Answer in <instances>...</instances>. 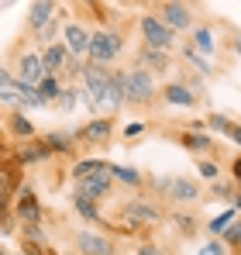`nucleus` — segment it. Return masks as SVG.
<instances>
[{
    "label": "nucleus",
    "instance_id": "f257e3e1",
    "mask_svg": "<svg viewBox=\"0 0 241 255\" xmlns=\"http://www.w3.org/2000/svg\"><path fill=\"white\" fill-rule=\"evenodd\" d=\"M83 83H86V104L90 107H111V83H114V69L86 62L83 66Z\"/></svg>",
    "mask_w": 241,
    "mask_h": 255
},
{
    "label": "nucleus",
    "instance_id": "f03ea898",
    "mask_svg": "<svg viewBox=\"0 0 241 255\" xmlns=\"http://www.w3.org/2000/svg\"><path fill=\"white\" fill-rule=\"evenodd\" d=\"M120 48H124L120 31H114V28H100V31H93V42H90V62L111 66V62L120 55Z\"/></svg>",
    "mask_w": 241,
    "mask_h": 255
},
{
    "label": "nucleus",
    "instance_id": "7ed1b4c3",
    "mask_svg": "<svg viewBox=\"0 0 241 255\" xmlns=\"http://www.w3.org/2000/svg\"><path fill=\"white\" fill-rule=\"evenodd\" d=\"M138 31H141V38H145V48H155V52H169L176 38H172V28L162 21L159 14H141V21H138Z\"/></svg>",
    "mask_w": 241,
    "mask_h": 255
},
{
    "label": "nucleus",
    "instance_id": "20e7f679",
    "mask_svg": "<svg viewBox=\"0 0 241 255\" xmlns=\"http://www.w3.org/2000/svg\"><path fill=\"white\" fill-rule=\"evenodd\" d=\"M124 86H127V104H152L155 97V76L145 66L124 69Z\"/></svg>",
    "mask_w": 241,
    "mask_h": 255
},
{
    "label": "nucleus",
    "instance_id": "39448f33",
    "mask_svg": "<svg viewBox=\"0 0 241 255\" xmlns=\"http://www.w3.org/2000/svg\"><path fill=\"white\" fill-rule=\"evenodd\" d=\"M48 76H52V73H48V66H45V59H41L38 52H24V55H21V62H17V80H21V86L38 90Z\"/></svg>",
    "mask_w": 241,
    "mask_h": 255
},
{
    "label": "nucleus",
    "instance_id": "423d86ee",
    "mask_svg": "<svg viewBox=\"0 0 241 255\" xmlns=\"http://www.w3.org/2000/svg\"><path fill=\"white\" fill-rule=\"evenodd\" d=\"M159 190L169 193L172 204H193V200L200 197V183H197V179H186V176H172V179H165V183H159Z\"/></svg>",
    "mask_w": 241,
    "mask_h": 255
},
{
    "label": "nucleus",
    "instance_id": "0eeeda50",
    "mask_svg": "<svg viewBox=\"0 0 241 255\" xmlns=\"http://www.w3.org/2000/svg\"><path fill=\"white\" fill-rule=\"evenodd\" d=\"M155 14H159L172 31H190V28H193V14H190V7H186V3L165 0V3H159V10H155Z\"/></svg>",
    "mask_w": 241,
    "mask_h": 255
},
{
    "label": "nucleus",
    "instance_id": "6e6552de",
    "mask_svg": "<svg viewBox=\"0 0 241 255\" xmlns=\"http://www.w3.org/2000/svg\"><path fill=\"white\" fill-rule=\"evenodd\" d=\"M14 217L21 221V228H38L41 221V204L31 190H21L17 200H14Z\"/></svg>",
    "mask_w": 241,
    "mask_h": 255
},
{
    "label": "nucleus",
    "instance_id": "1a4fd4ad",
    "mask_svg": "<svg viewBox=\"0 0 241 255\" xmlns=\"http://www.w3.org/2000/svg\"><path fill=\"white\" fill-rule=\"evenodd\" d=\"M120 214H124V221L127 224H159L162 221V211L155 207V204H148V200H127L124 207H120Z\"/></svg>",
    "mask_w": 241,
    "mask_h": 255
},
{
    "label": "nucleus",
    "instance_id": "9d476101",
    "mask_svg": "<svg viewBox=\"0 0 241 255\" xmlns=\"http://www.w3.org/2000/svg\"><path fill=\"white\" fill-rule=\"evenodd\" d=\"M111 190H114V179H111V169L100 172V176H90V179H80L76 183V197H86V200H104V197H111Z\"/></svg>",
    "mask_w": 241,
    "mask_h": 255
},
{
    "label": "nucleus",
    "instance_id": "9b49d317",
    "mask_svg": "<svg viewBox=\"0 0 241 255\" xmlns=\"http://www.w3.org/2000/svg\"><path fill=\"white\" fill-rule=\"evenodd\" d=\"M28 24L41 35H52L55 31V3L52 0H35L28 7Z\"/></svg>",
    "mask_w": 241,
    "mask_h": 255
},
{
    "label": "nucleus",
    "instance_id": "f8f14e48",
    "mask_svg": "<svg viewBox=\"0 0 241 255\" xmlns=\"http://www.w3.org/2000/svg\"><path fill=\"white\" fill-rule=\"evenodd\" d=\"M62 35H66V48H69V55H76V59H83V55H86V59H90V42H93V35H90L83 24L69 21Z\"/></svg>",
    "mask_w": 241,
    "mask_h": 255
},
{
    "label": "nucleus",
    "instance_id": "ddd939ff",
    "mask_svg": "<svg viewBox=\"0 0 241 255\" xmlns=\"http://www.w3.org/2000/svg\"><path fill=\"white\" fill-rule=\"evenodd\" d=\"M76 249H80V255H114L111 238L97 235V231H80L76 235Z\"/></svg>",
    "mask_w": 241,
    "mask_h": 255
},
{
    "label": "nucleus",
    "instance_id": "4468645a",
    "mask_svg": "<svg viewBox=\"0 0 241 255\" xmlns=\"http://www.w3.org/2000/svg\"><path fill=\"white\" fill-rule=\"evenodd\" d=\"M162 100L165 104H172V107H197V93H193V86L186 83H165L162 86Z\"/></svg>",
    "mask_w": 241,
    "mask_h": 255
},
{
    "label": "nucleus",
    "instance_id": "2eb2a0df",
    "mask_svg": "<svg viewBox=\"0 0 241 255\" xmlns=\"http://www.w3.org/2000/svg\"><path fill=\"white\" fill-rule=\"evenodd\" d=\"M55 152L45 145V141H31V145H21L17 152H14V162L17 166H31V162H45V159H52Z\"/></svg>",
    "mask_w": 241,
    "mask_h": 255
},
{
    "label": "nucleus",
    "instance_id": "dca6fc26",
    "mask_svg": "<svg viewBox=\"0 0 241 255\" xmlns=\"http://www.w3.org/2000/svg\"><path fill=\"white\" fill-rule=\"evenodd\" d=\"M111 134H114V121H111V118H93L86 128H80L76 138H80V141H107Z\"/></svg>",
    "mask_w": 241,
    "mask_h": 255
},
{
    "label": "nucleus",
    "instance_id": "f3484780",
    "mask_svg": "<svg viewBox=\"0 0 241 255\" xmlns=\"http://www.w3.org/2000/svg\"><path fill=\"white\" fill-rule=\"evenodd\" d=\"M41 59H45V66H48V73H52V76H59V73H62V66H66V59H69V48H66V45H59V42H52V45H45V48H41Z\"/></svg>",
    "mask_w": 241,
    "mask_h": 255
},
{
    "label": "nucleus",
    "instance_id": "a211bd4d",
    "mask_svg": "<svg viewBox=\"0 0 241 255\" xmlns=\"http://www.w3.org/2000/svg\"><path fill=\"white\" fill-rule=\"evenodd\" d=\"M17 100H21V83H17V76L10 69H3L0 73V104L3 107H14Z\"/></svg>",
    "mask_w": 241,
    "mask_h": 255
},
{
    "label": "nucleus",
    "instance_id": "6ab92c4d",
    "mask_svg": "<svg viewBox=\"0 0 241 255\" xmlns=\"http://www.w3.org/2000/svg\"><path fill=\"white\" fill-rule=\"evenodd\" d=\"M179 145H183L186 152H210V148H214V138H210L207 131H183V134H179Z\"/></svg>",
    "mask_w": 241,
    "mask_h": 255
},
{
    "label": "nucleus",
    "instance_id": "aec40b11",
    "mask_svg": "<svg viewBox=\"0 0 241 255\" xmlns=\"http://www.w3.org/2000/svg\"><path fill=\"white\" fill-rule=\"evenodd\" d=\"M190 48H193V52H200L203 59H207V55H214V52H217L214 31H210V28H193V35H190Z\"/></svg>",
    "mask_w": 241,
    "mask_h": 255
},
{
    "label": "nucleus",
    "instance_id": "412c9836",
    "mask_svg": "<svg viewBox=\"0 0 241 255\" xmlns=\"http://www.w3.org/2000/svg\"><path fill=\"white\" fill-rule=\"evenodd\" d=\"M111 169V162L107 159H80L76 166H73V179L80 183V179H90V176H100V172Z\"/></svg>",
    "mask_w": 241,
    "mask_h": 255
},
{
    "label": "nucleus",
    "instance_id": "4be33fe9",
    "mask_svg": "<svg viewBox=\"0 0 241 255\" xmlns=\"http://www.w3.org/2000/svg\"><path fill=\"white\" fill-rule=\"evenodd\" d=\"M7 131H10L14 138H35V125L28 121L24 111H14V114L7 118Z\"/></svg>",
    "mask_w": 241,
    "mask_h": 255
},
{
    "label": "nucleus",
    "instance_id": "5701e85b",
    "mask_svg": "<svg viewBox=\"0 0 241 255\" xmlns=\"http://www.w3.org/2000/svg\"><path fill=\"white\" fill-rule=\"evenodd\" d=\"M138 59H141L138 66H145L148 73H152V69H169V66H172V62H169V52H155V48H141Z\"/></svg>",
    "mask_w": 241,
    "mask_h": 255
},
{
    "label": "nucleus",
    "instance_id": "b1692460",
    "mask_svg": "<svg viewBox=\"0 0 241 255\" xmlns=\"http://www.w3.org/2000/svg\"><path fill=\"white\" fill-rule=\"evenodd\" d=\"M45 145L55 152V155H69L73 152V145H76V134H66V131H52L48 138H45Z\"/></svg>",
    "mask_w": 241,
    "mask_h": 255
},
{
    "label": "nucleus",
    "instance_id": "393cba45",
    "mask_svg": "<svg viewBox=\"0 0 241 255\" xmlns=\"http://www.w3.org/2000/svg\"><path fill=\"white\" fill-rule=\"evenodd\" d=\"M111 176L124 183V186H141V172L131 169V166H118V162H111Z\"/></svg>",
    "mask_w": 241,
    "mask_h": 255
},
{
    "label": "nucleus",
    "instance_id": "a878e982",
    "mask_svg": "<svg viewBox=\"0 0 241 255\" xmlns=\"http://www.w3.org/2000/svg\"><path fill=\"white\" fill-rule=\"evenodd\" d=\"M17 83H21V80H17ZM17 107H21V111H31V107H48V104H45V97H41L38 90L21 86V100H17Z\"/></svg>",
    "mask_w": 241,
    "mask_h": 255
},
{
    "label": "nucleus",
    "instance_id": "bb28decb",
    "mask_svg": "<svg viewBox=\"0 0 241 255\" xmlns=\"http://www.w3.org/2000/svg\"><path fill=\"white\" fill-rule=\"evenodd\" d=\"M73 204H76V214H80V217L93 221V224H97V221H104V214L97 211V204H93V200H86V197H76Z\"/></svg>",
    "mask_w": 241,
    "mask_h": 255
},
{
    "label": "nucleus",
    "instance_id": "cd10ccee",
    "mask_svg": "<svg viewBox=\"0 0 241 255\" xmlns=\"http://www.w3.org/2000/svg\"><path fill=\"white\" fill-rule=\"evenodd\" d=\"M38 93L45 97V104H52V100H59L66 90H62V83H59V76H48V80L38 86Z\"/></svg>",
    "mask_w": 241,
    "mask_h": 255
},
{
    "label": "nucleus",
    "instance_id": "c85d7f7f",
    "mask_svg": "<svg viewBox=\"0 0 241 255\" xmlns=\"http://www.w3.org/2000/svg\"><path fill=\"white\" fill-rule=\"evenodd\" d=\"M235 214H238V211L231 207V211H224L221 217H214V221H210V235H224V231H228V228H231V224L238 221Z\"/></svg>",
    "mask_w": 241,
    "mask_h": 255
},
{
    "label": "nucleus",
    "instance_id": "c756f323",
    "mask_svg": "<svg viewBox=\"0 0 241 255\" xmlns=\"http://www.w3.org/2000/svg\"><path fill=\"white\" fill-rule=\"evenodd\" d=\"M207 128H214V131H221V134H228V138H231L235 121H231V118H224V114H210V118H207Z\"/></svg>",
    "mask_w": 241,
    "mask_h": 255
},
{
    "label": "nucleus",
    "instance_id": "7c9ffc66",
    "mask_svg": "<svg viewBox=\"0 0 241 255\" xmlns=\"http://www.w3.org/2000/svg\"><path fill=\"white\" fill-rule=\"evenodd\" d=\"M224 245H231V249H238V252H241V217L224 231Z\"/></svg>",
    "mask_w": 241,
    "mask_h": 255
},
{
    "label": "nucleus",
    "instance_id": "2f4dec72",
    "mask_svg": "<svg viewBox=\"0 0 241 255\" xmlns=\"http://www.w3.org/2000/svg\"><path fill=\"white\" fill-rule=\"evenodd\" d=\"M197 172H200L203 179H214V183L221 179V169H217V162H210V159H200V162H197Z\"/></svg>",
    "mask_w": 241,
    "mask_h": 255
},
{
    "label": "nucleus",
    "instance_id": "473e14b6",
    "mask_svg": "<svg viewBox=\"0 0 241 255\" xmlns=\"http://www.w3.org/2000/svg\"><path fill=\"white\" fill-rule=\"evenodd\" d=\"M183 55H186V62H193V66H197V69H200L203 76H207V73H210V62H207V59H203L200 52H193V48H190V45H186V48H183Z\"/></svg>",
    "mask_w": 241,
    "mask_h": 255
},
{
    "label": "nucleus",
    "instance_id": "72a5a7b5",
    "mask_svg": "<svg viewBox=\"0 0 241 255\" xmlns=\"http://www.w3.org/2000/svg\"><path fill=\"white\" fill-rule=\"evenodd\" d=\"M21 255H52L45 249V242H31V238H21Z\"/></svg>",
    "mask_w": 241,
    "mask_h": 255
},
{
    "label": "nucleus",
    "instance_id": "f704fd0d",
    "mask_svg": "<svg viewBox=\"0 0 241 255\" xmlns=\"http://www.w3.org/2000/svg\"><path fill=\"white\" fill-rule=\"evenodd\" d=\"M200 255H228V245L224 242H207Z\"/></svg>",
    "mask_w": 241,
    "mask_h": 255
},
{
    "label": "nucleus",
    "instance_id": "c9c22d12",
    "mask_svg": "<svg viewBox=\"0 0 241 255\" xmlns=\"http://www.w3.org/2000/svg\"><path fill=\"white\" fill-rule=\"evenodd\" d=\"M138 134H145V121H131L124 128V138H138Z\"/></svg>",
    "mask_w": 241,
    "mask_h": 255
},
{
    "label": "nucleus",
    "instance_id": "e433bc0d",
    "mask_svg": "<svg viewBox=\"0 0 241 255\" xmlns=\"http://www.w3.org/2000/svg\"><path fill=\"white\" fill-rule=\"evenodd\" d=\"M73 97H80V93H76V90H66V93H62V100H59V104H62V111H73V104H76Z\"/></svg>",
    "mask_w": 241,
    "mask_h": 255
},
{
    "label": "nucleus",
    "instance_id": "4c0bfd02",
    "mask_svg": "<svg viewBox=\"0 0 241 255\" xmlns=\"http://www.w3.org/2000/svg\"><path fill=\"white\" fill-rule=\"evenodd\" d=\"M210 190H214V197H231V200H235V193H231V186H224V183H214Z\"/></svg>",
    "mask_w": 241,
    "mask_h": 255
},
{
    "label": "nucleus",
    "instance_id": "58836bf2",
    "mask_svg": "<svg viewBox=\"0 0 241 255\" xmlns=\"http://www.w3.org/2000/svg\"><path fill=\"white\" fill-rule=\"evenodd\" d=\"M176 224H179V231H193V217H186V214H179Z\"/></svg>",
    "mask_w": 241,
    "mask_h": 255
},
{
    "label": "nucleus",
    "instance_id": "ea45409f",
    "mask_svg": "<svg viewBox=\"0 0 241 255\" xmlns=\"http://www.w3.org/2000/svg\"><path fill=\"white\" fill-rule=\"evenodd\" d=\"M231 176H235V183H238V190H241V155L235 159V166H231Z\"/></svg>",
    "mask_w": 241,
    "mask_h": 255
},
{
    "label": "nucleus",
    "instance_id": "a19ab883",
    "mask_svg": "<svg viewBox=\"0 0 241 255\" xmlns=\"http://www.w3.org/2000/svg\"><path fill=\"white\" fill-rule=\"evenodd\" d=\"M138 255H165V252H162L159 245H145V249H141V252H138Z\"/></svg>",
    "mask_w": 241,
    "mask_h": 255
},
{
    "label": "nucleus",
    "instance_id": "79ce46f5",
    "mask_svg": "<svg viewBox=\"0 0 241 255\" xmlns=\"http://www.w3.org/2000/svg\"><path fill=\"white\" fill-rule=\"evenodd\" d=\"M231 141H235V145H241V125H235V131H231Z\"/></svg>",
    "mask_w": 241,
    "mask_h": 255
},
{
    "label": "nucleus",
    "instance_id": "37998d69",
    "mask_svg": "<svg viewBox=\"0 0 241 255\" xmlns=\"http://www.w3.org/2000/svg\"><path fill=\"white\" fill-rule=\"evenodd\" d=\"M231 207H235V211L241 214V190H238V193H235V200H231Z\"/></svg>",
    "mask_w": 241,
    "mask_h": 255
},
{
    "label": "nucleus",
    "instance_id": "c03bdc74",
    "mask_svg": "<svg viewBox=\"0 0 241 255\" xmlns=\"http://www.w3.org/2000/svg\"><path fill=\"white\" fill-rule=\"evenodd\" d=\"M235 52H238V55H241V35H238V42H235Z\"/></svg>",
    "mask_w": 241,
    "mask_h": 255
}]
</instances>
